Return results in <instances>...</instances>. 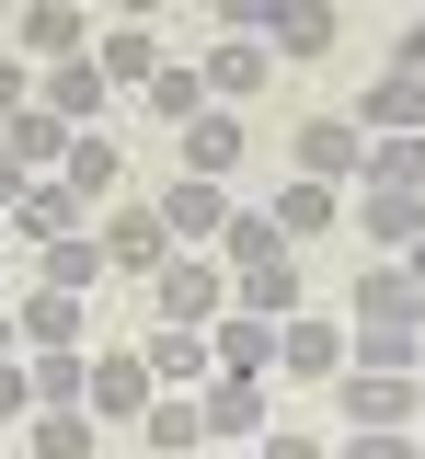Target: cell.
<instances>
[{"label": "cell", "mask_w": 425, "mask_h": 459, "mask_svg": "<svg viewBox=\"0 0 425 459\" xmlns=\"http://www.w3.org/2000/svg\"><path fill=\"white\" fill-rule=\"evenodd\" d=\"M345 356H357V368H403V379L425 368V299L403 287L391 253H368L357 299H345Z\"/></svg>", "instance_id": "6da1fadb"}, {"label": "cell", "mask_w": 425, "mask_h": 459, "mask_svg": "<svg viewBox=\"0 0 425 459\" xmlns=\"http://www.w3.org/2000/svg\"><path fill=\"white\" fill-rule=\"evenodd\" d=\"M219 310H230V264H219V253H195V241H173V253H161V276H150V322L207 333Z\"/></svg>", "instance_id": "7a4b0ae2"}, {"label": "cell", "mask_w": 425, "mask_h": 459, "mask_svg": "<svg viewBox=\"0 0 425 459\" xmlns=\"http://www.w3.org/2000/svg\"><path fill=\"white\" fill-rule=\"evenodd\" d=\"M92 241H104V276H161V253H173V230L150 195H116V207H92Z\"/></svg>", "instance_id": "3957f363"}, {"label": "cell", "mask_w": 425, "mask_h": 459, "mask_svg": "<svg viewBox=\"0 0 425 459\" xmlns=\"http://www.w3.org/2000/svg\"><path fill=\"white\" fill-rule=\"evenodd\" d=\"M0 47H23L35 69H58V57H92V12H81V0H12Z\"/></svg>", "instance_id": "277c9868"}, {"label": "cell", "mask_w": 425, "mask_h": 459, "mask_svg": "<svg viewBox=\"0 0 425 459\" xmlns=\"http://www.w3.org/2000/svg\"><path fill=\"white\" fill-rule=\"evenodd\" d=\"M195 413H207V448H253V437L276 425V379H242V368H219V379L195 391Z\"/></svg>", "instance_id": "5b68a950"}, {"label": "cell", "mask_w": 425, "mask_h": 459, "mask_svg": "<svg viewBox=\"0 0 425 459\" xmlns=\"http://www.w3.org/2000/svg\"><path fill=\"white\" fill-rule=\"evenodd\" d=\"M288 172L357 184V172H368V126H357V115H299V126H288Z\"/></svg>", "instance_id": "8992f818"}, {"label": "cell", "mask_w": 425, "mask_h": 459, "mask_svg": "<svg viewBox=\"0 0 425 459\" xmlns=\"http://www.w3.org/2000/svg\"><path fill=\"white\" fill-rule=\"evenodd\" d=\"M195 81H207V104H265L276 47H265V35H207V47H195Z\"/></svg>", "instance_id": "52a82bcc"}, {"label": "cell", "mask_w": 425, "mask_h": 459, "mask_svg": "<svg viewBox=\"0 0 425 459\" xmlns=\"http://www.w3.org/2000/svg\"><path fill=\"white\" fill-rule=\"evenodd\" d=\"M150 391H161V379H150V356H138V344H92V391H81L92 425H138Z\"/></svg>", "instance_id": "ba28073f"}, {"label": "cell", "mask_w": 425, "mask_h": 459, "mask_svg": "<svg viewBox=\"0 0 425 459\" xmlns=\"http://www.w3.org/2000/svg\"><path fill=\"white\" fill-rule=\"evenodd\" d=\"M322 402H334L345 425H414V379H403V368H357V356L322 379Z\"/></svg>", "instance_id": "9c48e42d"}, {"label": "cell", "mask_w": 425, "mask_h": 459, "mask_svg": "<svg viewBox=\"0 0 425 459\" xmlns=\"http://www.w3.org/2000/svg\"><path fill=\"white\" fill-rule=\"evenodd\" d=\"M12 333H23V356H69V344H92V299L23 287V299H12Z\"/></svg>", "instance_id": "30bf717a"}, {"label": "cell", "mask_w": 425, "mask_h": 459, "mask_svg": "<svg viewBox=\"0 0 425 459\" xmlns=\"http://www.w3.org/2000/svg\"><path fill=\"white\" fill-rule=\"evenodd\" d=\"M69 230H92V207L69 195L58 172H35V184H23V195L0 207V241H35V253H47V241H69Z\"/></svg>", "instance_id": "8fae6325"}, {"label": "cell", "mask_w": 425, "mask_h": 459, "mask_svg": "<svg viewBox=\"0 0 425 459\" xmlns=\"http://www.w3.org/2000/svg\"><path fill=\"white\" fill-rule=\"evenodd\" d=\"M242 150H253L242 104H207V115H184V138H173V172H207V184H230V172H242Z\"/></svg>", "instance_id": "7c38bea8"}, {"label": "cell", "mask_w": 425, "mask_h": 459, "mask_svg": "<svg viewBox=\"0 0 425 459\" xmlns=\"http://www.w3.org/2000/svg\"><path fill=\"white\" fill-rule=\"evenodd\" d=\"M345 115H357L368 138H425V81H414V69H391V57H379V69H368V92H357Z\"/></svg>", "instance_id": "4fadbf2b"}, {"label": "cell", "mask_w": 425, "mask_h": 459, "mask_svg": "<svg viewBox=\"0 0 425 459\" xmlns=\"http://www.w3.org/2000/svg\"><path fill=\"white\" fill-rule=\"evenodd\" d=\"M334 368H345V322H310V310H288V322H276V379L322 391Z\"/></svg>", "instance_id": "5bb4252c"}, {"label": "cell", "mask_w": 425, "mask_h": 459, "mask_svg": "<svg viewBox=\"0 0 425 459\" xmlns=\"http://www.w3.org/2000/svg\"><path fill=\"white\" fill-rule=\"evenodd\" d=\"M35 104L58 115V126H104V104H116V81H104L92 57H58V69H35Z\"/></svg>", "instance_id": "9a60e30c"}, {"label": "cell", "mask_w": 425, "mask_h": 459, "mask_svg": "<svg viewBox=\"0 0 425 459\" xmlns=\"http://www.w3.org/2000/svg\"><path fill=\"white\" fill-rule=\"evenodd\" d=\"M150 207H161V230H173V241H195V253H207V241H219V219H230V184H207V172H173Z\"/></svg>", "instance_id": "2e32d148"}, {"label": "cell", "mask_w": 425, "mask_h": 459, "mask_svg": "<svg viewBox=\"0 0 425 459\" xmlns=\"http://www.w3.org/2000/svg\"><path fill=\"white\" fill-rule=\"evenodd\" d=\"M58 184L81 195V207H116V195H126V150L104 138V126H81V138L58 150Z\"/></svg>", "instance_id": "e0dca14e"}, {"label": "cell", "mask_w": 425, "mask_h": 459, "mask_svg": "<svg viewBox=\"0 0 425 459\" xmlns=\"http://www.w3.org/2000/svg\"><path fill=\"white\" fill-rule=\"evenodd\" d=\"M345 219L368 230V253H403L425 230V195H403V184H345Z\"/></svg>", "instance_id": "ac0fdd59"}, {"label": "cell", "mask_w": 425, "mask_h": 459, "mask_svg": "<svg viewBox=\"0 0 425 459\" xmlns=\"http://www.w3.org/2000/svg\"><path fill=\"white\" fill-rule=\"evenodd\" d=\"M265 219H276V241L299 253L310 230H334V219H345V184H310V172H288V184L265 195Z\"/></svg>", "instance_id": "d6986e66"}, {"label": "cell", "mask_w": 425, "mask_h": 459, "mask_svg": "<svg viewBox=\"0 0 425 459\" xmlns=\"http://www.w3.org/2000/svg\"><path fill=\"white\" fill-rule=\"evenodd\" d=\"M138 356H150V379H161V391H207V379H219L207 333H184V322H150V333H138Z\"/></svg>", "instance_id": "ffe728a7"}, {"label": "cell", "mask_w": 425, "mask_h": 459, "mask_svg": "<svg viewBox=\"0 0 425 459\" xmlns=\"http://www.w3.org/2000/svg\"><path fill=\"white\" fill-rule=\"evenodd\" d=\"M161 57H173V35H161V23H104V35H92V69H104L116 92H138Z\"/></svg>", "instance_id": "44dd1931"}, {"label": "cell", "mask_w": 425, "mask_h": 459, "mask_svg": "<svg viewBox=\"0 0 425 459\" xmlns=\"http://www.w3.org/2000/svg\"><path fill=\"white\" fill-rule=\"evenodd\" d=\"M207 356L242 368V379H276V322H265V310H219V322H207Z\"/></svg>", "instance_id": "7402d4cb"}, {"label": "cell", "mask_w": 425, "mask_h": 459, "mask_svg": "<svg viewBox=\"0 0 425 459\" xmlns=\"http://www.w3.org/2000/svg\"><path fill=\"white\" fill-rule=\"evenodd\" d=\"M334 35H345L334 0H276V12H265V47H276V57H322Z\"/></svg>", "instance_id": "603a6c76"}, {"label": "cell", "mask_w": 425, "mask_h": 459, "mask_svg": "<svg viewBox=\"0 0 425 459\" xmlns=\"http://www.w3.org/2000/svg\"><path fill=\"white\" fill-rule=\"evenodd\" d=\"M35 287H69V299H92V287H104V241H92V230L47 241V253H35Z\"/></svg>", "instance_id": "cb8c5ba5"}, {"label": "cell", "mask_w": 425, "mask_h": 459, "mask_svg": "<svg viewBox=\"0 0 425 459\" xmlns=\"http://www.w3.org/2000/svg\"><path fill=\"white\" fill-rule=\"evenodd\" d=\"M230 310H265V322H288V310H299V253H276V264H242V276H230Z\"/></svg>", "instance_id": "d4e9b609"}, {"label": "cell", "mask_w": 425, "mask_h": 459, "mask_svg": "<svg viewBox=\"0 0 425 459\" xmlns=\"http://www.w3.org/2000/svg\"><path fill=\"white\" fill-rule=\"evenodd\" d=\"M35 368V413H81V391H92V344H69V356H23Z\"/></svg>", "instance_id": "484cf974"}, {"label": "cell", "mask_w": 425, "mask_h": 459, "mask_svg": "<svg viewBox=\"0 0 425 459\" xmlns=\"http://www.w3.org/2000/svg\"><path fill=\"white\" fill-rule=\"evenodd\" d=\"M207 253H219V264L242 276V264H276L288 241H276V219H265V207H230V219H219V241H207Z\"/></svg>", "instance_id": "4316f807"}, {"label": "cell", "mask_w": 425, "mask_h": 459, "mask_svg": "<svg viewBox=\"0 0 425 459\" xmlns=\"http://www.w3.org/2000/svg\"><path fill=\"white\" fill-rule=\"evenodd\" d=\"M138 437L173 459V448H207V413H195V391H150V413H138Z\"/></svg>", "instance_id": "83f0119b"}, {"label": "cell", "mask_w": 425, "mask_h": 459, "mask_svg": "<svg viewBox=\"0 0 425 459\" xmlns=\"http://www.w3.org/2000/svg\"><path fill=\"white\" fill-rule=\"evenodd\" d=\"M92 448H104L92 413H23V459H92Z\"/></svg>", "instance_id": "f1b7e54d"}, {"label": "cell", "mask_w": 425, "mask_h": 459, "mask_svg": "<svg viewBox=\"0 0 425 459\" xmlns=\"http://www.w3.org/2000/svg\"><path fill=\"white\" fill-rule=\"evenodd\" d=\"M138 104L161 115V126H184V115H207V81H195V57H161V69L138 81Z\"/></svg>", "instance_id": "f546056e"}, {"label": "cell", "mask_w": 425, "mask_h": 459, "mask_svg": "<svg viewBox=\"0 0 425 459\" xmlns=\"http://www.w3.org/2000/svg\"><path fill=\"white\" fill-rule=\"evenodd\" d=\"M0 138H12V161H23V172H58V150H69V138H81V126H58V115H47V104H23V115H12V126H0Z\"/></svg>", "instance_id": "4dcf8cb0"}, {"label": "cell", "mask_w": 425, "mask_h": 459, "mask_svg": "<svg viewBox=\"0 0 425 459\" xmlns=\"http://www.w3.org/2000/svg\"><path fill=\"white\" fill-rule=\"evenodd\" d=\"M357 184H403V195H425V138H368V172Z\"/></svg>", "instance_id": "1f68e13d"}, {"label": "cell", "mask_w": 425, "mask_h": 459, "mask_svg": "<svg viewBox=\"0 0 425 459\" xmlns=\"http://www.w3.org/2000/svg\"><path fill=\"white\" fill-rule=\"evenodd\" d=\"M334 459H425V437H414V425H345Z\"/></svg>", "instance_id": "d6a6232c"}, {"label": "cell", "mask_w": 425, "mask_h": 459, "mask_svg": "<svg viewBox=\"0 0 425 459\" xmlns=\"http://www.w3.org/2000/svg\"><path fill=\"white\" fill-rule=\"evenodd\" d=\"M23 413H35V368L0 356V437H23Z\"/></svg>", "instance_id": "836d02e7"}, {"label": "cell", "mask_w": 425, "mask_h": 459, "mask_svg": "<svg viewBox=\"0 0 425 459\" xmlns=\"http://www.w3.org/2000/svg\"><path fill=\"white\" fill-rule=\"evenodd\" d=\"M253 459H334V448H322V437H310V425H288V413H276V425H265V437H253Z\"/></svg>", "instance_id": "e575fe53"}, {"label": "cell", "mask_w": 425, "mask_h": 459, "mask_svg": "<svg viewBox=\"0 0 425 459\" xmlns=\"http://www.w3.org/2000/svg\"><path fill=\"white\" fill-rule=\"evenodd\" d=\"M23 104H35V57H23V47H0V126H12Z\"/></svg>", "instance_id": "d590c367"}, {"label": "cell", "mask_w": 425, "mask_h": 459, "mask_svg": "<svg viewBox=\"0 0 425 459\" xmlns=\"http://www.w3.org/2000/svg\"><path fill=\"white\" fill-rule=\"evenodd\" d=\"M207 12H219V35H265V12H276V0H207Z\"/></svg>", "instance_id": "8d00e7d4"}, {"label": "cell", "mask_w": 425, "mask_h": 459, "mask_svg": "<svg viewBox=\"0 0 425 459\" xmlns=\"http://www.w3.org/2000/svg\"><path fill=\"white\" fill-rule=\"evenodd\" d=\"M391 69H414V81H425V12L403 23V35H391Z\"/></svg>", "instance_id": "74e56055"}, {"label": "cell", "mask_w": 425, "mask_h": 459, "mask_svg": "<svg viewBox=\"0 0 425 459\" xmlns=\"http://www.w3.org/2000/svg\"><path fill=\"white\" fill-rule=\"evenodd\" d=\"M391 264H403V287H414V299H425V230H414V241H403V253H391Z\"/></svg>", "instance_id": "f35d334b"}, {"label": "cell", "mask_w": 425, "mask_h": 459, "mask_svg": "<svg viewBox=\"0 0 425 459\" xmlns=\"http://www.w3.org/2000/svg\"><path fill=\"white\" fill-rule=\"evenodd\" d=\"M23 184H35V172L12 161V138H0V207H12V195H23Z\"/></svg>", "instance_id": "ab89813d"}, {"label": "cell", "mask_w": 425, "mask_h": 459, "mask_svg": "<svg viewBox=\"0 0 425 459\" xmlns=\"http://www.w3.org/2000/svg\"><path fill=\"white\" fill-rule=\"evenodd\" d=\"M104 12H116V23H161L173 0H104Z\"/></svg>", "instance_id": "60d3db41"}, {"label": "cell", "mask_w": 425, "mask_h": 459, "mask_svg": "<svg viewBox=\"0 0 425 459\" xmlns=\"http://www.w3.org/2000/svg\"><path fill=\"white\" fill-rule=\"evenodd\" d=\"M0 356H23V333H12V299H0Z\"/></svg>", "instance_id": "b9f144b4"}, {"label": "cell", "mask_w": 425, "mask_h": 459, "mask_svg": "<svg viewBox=\"0 0 425 459\" xmlns=\"http://www.w3.org/2000/svg\"><path fill=\"white\" fill-rule=\"evenodd\" d=\"M414 425H425V368H414Z\"/></svg>", "instance_id": "7bdbcfd3"}, {"label": "cell", "mask_w": 425, "mask_h": 459, "mask_svg": "<svg viewBox=\"0 0 425 459\" xmlns=\"http://www.w3.org/2000/svg\"><path fill=\"white\" fill-rule=\"evenodd\" d=\"M173 459H219V448H173Z\"/></svg>", "instance_id": "ee69618b"}, {"label": "cell", "mask_w": 425, "mask_h": 459, "mask_svg": "<svg viewBox=\"0 0 425 459\" xmlns=\"http://www.w3.org/2000/svg\"><path fill=\"white\" fill-rule=\"evenodd\" d=\"M334 12H368V0H334Z\"/></svg>", "instance_id": "f6af8a7d"}, {"label": "cell", "mask_w": 425, "mask_h": 459, "mask_svg": "<svg viewBox=\"0 0 425 459\" xmlns=\"http://www.w3.org/2000/svg\"><path fill=\"white\" fill-rule=\"evenodd\" d=\"M219 459H253V448H219Z\"/></svg>", "instance_id": "bcb514c9"}, {"label": "cell", "mask_w": 425, "mask_h": 459, "mask_svg": "<svg viewBox=\"0 0 425 459\" xmlns=\"http://www.w3.org/2000/svg\"><path fill=\"white\" fill-rule=\"evenodd\" d=\"M0 23H12V0H0Z\"/></svg>", "instance_id": "7dc6e473"}, {"label": "cell", "mask_w": 425, "mask_h": 459, "mask_svg": "<svg viewBox=\"0 0 425 459\" xmlns=\"http://www.w3.org/2000/svg\"><path fill=\"white\" fill-rule=\"evenodd\" d=\"M0 448H12V437H0Z\"/></svg>", "instance_id": "c3c4849f"}, {"label": "cell", "mask_w": 425, "mask_h": 459, "mask_svg": "<svg viewBox=\"0 0 425 459\" xmlns=\"http://www.w3.org/2000/svg\"><path fill=\"white\" fill-rule=\"evenodd\" d=\"M81 12H92V0H81Z\"/></svg>", "instance_id": "681fc988"}, {"label": "cell", "mask_w": 425, "mask_h": 459, "mask_svg": "<svg viewBox=\"0 0 425 459\" xmlns=\"http://www.w3.org/2000/svg\"><path fill=\"white\" fill-rule=\"evenodd\" d=\"M414 12H425V0H414Z\"/></svg>", "instance_id": "f907efd6"}]
</instances>
